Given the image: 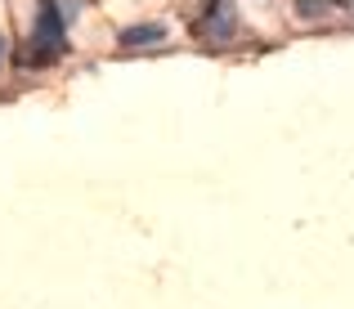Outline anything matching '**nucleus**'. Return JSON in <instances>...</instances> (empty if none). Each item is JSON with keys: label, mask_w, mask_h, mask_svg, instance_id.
Instances as JSON below:
<instances>
[{"label": "nucleus", "mask_w": 354, "mask_h": 309, "mask_svg": "<svg viewBox=\"0 0 354 309\" xmlns=\"http://www.w3.org/2000/svg\"><path fill=\"white\" fill-rule=\"evenodd\" d=\"M332 9V0H301V14L305 18H314V14H328Z\"/></svg>", "instance_id": "3"}, {"label": "nucleus", "mask_w": 354, "mask_h": 309, "mask_svg": "<svg viewBox=\"0 0 354 309\" xmlns=\"http://www.w3.org/2000/svg\"><path fill=\"white\" fill-rule=\"evenodd\" d=\"M234 23H238L234 0H211L207 18H202V36H207V41H229V36H234Z\"/></svg>", "instance_id": "1"}, {"label": "nucleus", "mask_w": 354, "mask_h": 309, "mask_svg": "<svg viewBox=\"0 0 354 309\" xmlns=\"http://www.w3.org/2000/svg\"><path fill=\"white\" fill-rule=\"evenodd\" d=\"M5 59H9V41L0 36V68H5Z\"/></svg>", "instance_id": "4"}, {"label": "nucleus", "mask_w": 354, "mask_h": 309, "mask_svg": "<svg viewBox=\"0 0 354 309\" xmlns=\"http://www.w3.org/2000/svg\"><path fill=\"white\" fill-rule=\"evenodd\" d=\"M166 36V27L162 23H148V27H126L121 32V45H157Z\"/></svg>", "instance_id": "2"}]
</instances>
